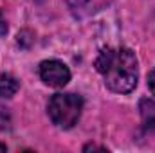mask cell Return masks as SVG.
<instances>
[{
	"instance_id": "10",
	"label": "cell",
	"mask_w": 155,
	"mask_h": 153,
	"mask_svg": "<svg viewBox=\"0 0 155 153\" xmlns=\"http://www.w3.org/2000/svg\"><path fill=\"white\" fill-rule=\"evenodd\" d=\"M88 0H67V4L69 5H72V7H79V5H83V4H87Z\"/></svg>"
},
{
	"instance_id": "7",
	"label": "cell",
	"mask_w": 155,
	"mask_h": 153,
	"mask_svg": "<svg viewBox=\"0 0 155 153\" xmlns=\"http://www.w3.org/2000/svg\"><path fill=\"white\" fill-rule=\"evenodd\" d=\"M148 88H150V92L155 96V69L148 74Z\"/></svg>"
},
{
	"instance_id": "4",
	"label": "cell",
	"mask_w": 155,
	"mask_h": 153,
	"mask_svg": "<svg viewBox=\"0 0 155 153\" xmlns=\"http://www.w3.org/2000/svg\"><path fill=\"white\" fill-rule=\"evenodd\" d=\"M139 114L143 119V126L148 132H155V99L143 97L139 101Z\"/></svg>"
},
{
	"instance_id": "9",
	"label": "cell",
	"mask_w": 155,
	"mask_h": 153,
	"mask_svg": "<svg viewBox=\"0 0 155 153\" xmlns=\"http://www.w3.org/2000/svg\"><path fill=\"white\" fill-rule=\"evenodd\" d=\"M5 33H7V24H5V20H4V16L0 13V36H4Z\"/></svg>"
},
{
	"instance_id": "11",
	"label": "cell",
	"mask_w": 155,
	"mask_h": 153,
	"mask_svg": "<svg viewBox=\"0 0 155 153\" xmlns=\"http://www.w3.org/2000/svg\"><path fill=\"white\" fill-rule=\"evenodd\" d=\"M0 151H5V144H2V142H0Z\"/></svg>"
},
{
	"instance_id": "1",
	"label": "cell",
	"mask_w": 155,
	"mask_h": 153,
	"mask_svg": "<svg viewBox=\"0 0 155 153\" xmlns=\"http://www.w3.org/2000/svg\"><path fill=\"white\" fill-rule=\"evenodd\" d=\"M94 65H96V70L99 74H103L107 86L112 92L130 94L137 86L139 63H137V56L132 49L105 47L97 54Z\"/></svg>"
},
{
	"instance_id": "8",
	"label": "cell",
	"mask_w": 155,
	"mask_h": 153,
	"mask_svg": "<svg viewBox=\"0 0 155 153\" xmlns=\"http://www.w3.org/2000/svg\"><path fill=\"white\" fill-rule=\"evenodd\" d=\"M83 151H107V148H103V146H96V144H87V146L83 148Z\"/></svg>"
},
{
	"instance_id": "3",
	"label": "cell",
	"mask_w": 155,
	"mask_h": 153,
	"mask_svg": "<svg viewBox=\"0 0 155 153\" xmlns=\"http://www.w3.org/2000/svg\"><path fill=\"white\" fill-rule=\"evenodd\" d=\"M40 77L52 88H63L71 81V70L60 60H45L40 63Z\"/></svg>"
},
{
	"instance_id": "2",
	"label": "cell",
	"mask_w": 155,
	"mask_h": 153,
	"mask_svg": "<svg viewBox=\"0 0 155 153\" xmlns=\"http://www.w3.org/2000/svg\"><path fill=\"white\" fill-rule=\"evenodd\" d=\"M83 110V99L76 94H54L47 105V112L58 128L69 130L79 121Z\"/></svg>"
},
{
	"instance_id": "6",
	"label": "cell",
	"mask_w": 155,
	"mask_h": 153,
	"mask_svg": "<svg viewBox=\"0 0 155 153\" xmlns=\"http://www.w3.org/2000/svg\"><path fill=\"white\" fill-rule=\"evenodd\" d=\"M9 128H11V117H9V112H7L5 108L0 106V130L5 132V130H9Z\"/></svg>"
},
{
	"instance_id": "5",
	"label": "cell",
	"mask_w": 155,
	"mask_h": 153,
	"mask_svg": "<svg viewBox=\"0 0 155 153\" xmlns=\"http://www.w3.org/2000/svg\"><path fill=\"white\" fill-rule=\"evenodd\" d=\"M20 88L18 79L11 74H0V97H13Z\"/></svg>"
}]
</instances>
